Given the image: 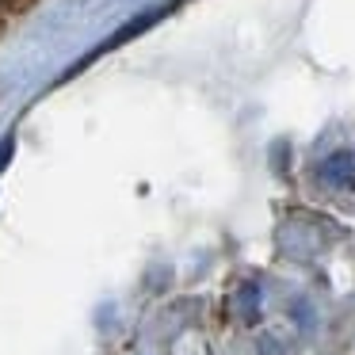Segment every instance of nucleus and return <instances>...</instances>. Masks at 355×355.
<instances>
[{"label":"nucleus","instance_id":"obj_1","mask_svg":"<svg viewBox=\"0 0 355 355\" xmlns=\"http://www.w3.org/2000/svg\"><path fill=\"white\" fill-rule=\"evenodd\" d=\"M321 176H324V184H332V187H340V191H355V157L352 153H332L329 161L321 164Z\"/></svg>","mask_w":355,"mask_h":355},{"label":"nucleus","instance_id":"obj_2","mask_svg":"<svg viewBox=\"0 0 355 355\" xmlns=\"http://www.w3.org/2000/svg\"><path fill=\"white\" fill-rule=\"evenodd\" d=\"M161 16H164V8H153V12H141V16H134L130 24H123V31H119V35H111V39H107V46H103V50H111V46H123L126 39H134V35L149 31V24H157Z\"/></svg>","mask_w":355,"mask_h":355},{"label":"nucleus","instance_id":"obj_3","mask_svg":"<svg viewBox=\"0 0 355 355\" xmlns=\"http://www.w3.org/2000/svg\"><path fill=\"white\" fill-rule=\"evenodd\" d=\"M256 298H260V291H256V283H245L241 286V317H245L248 324L260 317V309H256Z\"/></svg>","mask_w":355,"mask_h":355},{"label":"nucleus","instance_id":"obj_4","mask_svg":"<svg viewBox=\"0 0 355 355\" xmlns=\"http://www.w3.org/2000/svg\"><path fill=\"white\" fill-rule=\"evenodd\" d=\"M27 8H35V0H0V16H24Z\"/></svg>","mask_w":355,"mask_h":355},{"label":"nucleus","instance_id":"obj_5","mask_svg":"<svg viewBox=\"0 0 355 355\" xmlns=\"http://www.w3.org/2000/svg\"><path fill=\"white\" fill-rule=\"evenodd\" d=\"M12 149H16V141H12V138H4V141H0V172L8 168V161H12Z\"/></svg>","mask_w":355,"mask_h":355},{"label":"nucleus","instance_id":"obj_6","mask_svg":"<svg viewBox=\"0 0 355 355\" xmlns=\"http://www.w3.org/2000/svg\"><path fill=\"white\" fill-rule=\"evenodd\" d=\"M4 24H8V16H0V35H4Z\"/></svg>","mask_w":355,"mask_h":355}]
</instances>
